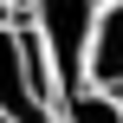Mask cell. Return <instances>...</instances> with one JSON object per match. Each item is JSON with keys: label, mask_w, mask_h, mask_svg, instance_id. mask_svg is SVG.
Here are the masks:
<instances>
[{"label": "cell", "mask_w": 123, "mask_h": 123, "mask_svg": "<svg viewBox=\"0 0 123 123\" xmlns=\"http://www.w3.org/2000/svg\"><path fill=\"white\" fill-rule=\"evenodd\" d=\"M0 123H58V84L26 19L0 26Z\"/></svg>", "instance_id": "6da1fadb"}, {"label": "cell", "mask_w": 123, "mask_h": 123, "mask_svg": "<svg viewBox=\"0 0 123 123\" xmlns=\"http://www.w3.org/2000/svg\"><path fill=\"white\" fill-rule=\"evenodd\" d=\"M104 0H26V26L52 65V84H58V104L71 91H84V45H91V26H97Z\"/></svg>", "instance_id": "7a4b0ae2"}, {"label": "cell", "mask_w": 123, "mask_h": 123, "mask_svg": "<svg viewBox=\"0 0 123 123\" xmlns=\"http://www.w3.org/2000/svg\"><path fill=\"white\" fill-rule=\"evenodd\" d=\"M84 84L123 97V0H104V13H97V26H91V45H84Z\"/></svg>", "instance_id": "3957f363"}, {"label": "cell", "mask_w": 123, "mask_h": 123, "mask_svg": "<svg viewBox=\"0 0 123 123\" xmlns=\"http://www.w3.org/2000/svg\"><path fill=\"white\" fill-rule=\"evenodd\" d=\"M58 123H123V97H110V91H71L65 104H58Z\"/></svg>", "instance_id": "277c9868"}, {"label": "cell", "mask_w": 123, "mask_h": 123, "mask_svg": "<svg viewBox=\"0 0 123 123\" xmlns=\"http://www.w3.org/2000/svg\"><path fill=\"white\" fill-rule=\"evenodd\" d=\"M13 6H26V0H13Z\"/></svg>", "instance_id": "5b68a950"}]
</instances>
